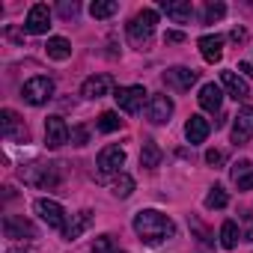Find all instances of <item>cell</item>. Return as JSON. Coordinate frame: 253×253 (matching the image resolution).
Listing matches in <instances>:
<instances>
[{"label": "cell", "instance_id": "obj_28", "mask_svg": "<svg viewBox=\"0 0 253 253\" xmlns=\"http://www.w3.org/2000/svg\"><path fill=\"white\" fill-rule=\"evenodd\" d=\"M119 125H122V119H119V113H113V110H104V113L98 116V131H104V134L116 131Z\"/></svg>", "mask_w": 253, "mask_h": 253}, {"label": "cell", "instance_id": "obj_19", "mask_svg": "<svg viewBox=\"0 0 253 253\" xmlns=\"http://www.w3.org/2000/svg\"><path fill=\"white\" fill-rule=\"evenodd\" d=\"M197 45H200V54H203L206 63H220V57H223V36H203Z\"/></svg>", "mask_w": 253, "mask_h": 253}, {"label": "cell", "instance_id": "obj_37", "mask_svg": "<svg viewBox=\"0 0 253 253\" xmlns=\"http://www.w3.org/2000/svg\"><path fill=\"white\" fill-rule=\"evenodd\" d=\"M238 72L247 75V78H253V66H250V63H238Z\"/></svg>", "mask_w": 253, "mask_h": 253}, {"label": "cell", "instance_id": "obj_33", "mask_svg": "<svg viewBox=\"0 0 253 253\" xmlns=\"http://www.w3.org/2000/svg\"><path fill=\"white\" fill-rule=\"evenodd\" d=\"M247 173H250V161H238V164L232 167V179H235V182H238L241 176H247Z\"/></svg>", "mask_w": 253, "mask_h": 253}, {"label": "cell", "instance_id": "obj_12", "mask_svg": "<svg viewBox=\"0 0 253 253\" xmlns=\"http://www.w3.org/2000/svg\"><path fill=\"white\" fill-rule=\"evenodd\" d=\"M197 78H200V72H194V69H188V66H173V69L164 72V84L173 86V89H179V92L191 89V86L197 84Z\"/></svg>", "mask_w": 253, "mask_h": 253}, {"label": "cell", "instance_id": "obj_9", "mask_svg": "<svg viewBox=\"0 0 253 253\" xmlns=\"http://www.w3.org/2000/svg\"><path fill=\"white\" fill-rule=\"evenodd\" d=\"M69 140H72V131L63 122V116H48L45 119V143H48V149H60Z\"/></svg>", "mask_w": 253, "mask_h": 253}, {"label": "cell", "instance_id": "obj_39", "mask_svg": "<svg viewBox=\"0 0 253 253\" xmlns=\"http://www.w3.org/2000/svg\"><path fill=\"white\" fill-rule=\"evenodd\" d=\"M247 241H253V220H250V226H247Z\"/></svg>", "mask_w": 253, "mask_h": 253}, {"label": "cell", "instance_id": "obj_15", "mask_svg": "<svg viewBox=\"0 0 253 253\" xmlns=\"http://www.w3.org/2000/svg\"><path fill=\"white\" fill-rule=\"evenodd\" d=\"M110 89H113V78H110V75H92V78L84 81L81 95H84V98H101V95H107Z\"/></svg>", "mask_w": 253, "mask_h": 253}, {"label": "cell", "instance_id": "obj_14", "mask_svg": "<svg viewBox=\"0 0 253 253\" xmlns=\"http://www.w3.org/2000/svg\"><path fill=\"white\" fill-rule=\"evenodd\" d=\"M3 235L6 238H36V226L18 214H6L3 217Z\"/></svg>", "mask_w": 253, "mask_h": 253}, {"label": "cell", "instance_id": "obj_18", "mask_svg": "<svg viewBox=\"0 0 253 253\" xmlns=\"http://www.w3.org/2000/svg\"><path fill=\"white\" fill-rule=\"evenodd\" d=\"M209 131H211V125H209V119H206V116H200V113H194V116L185 122V137H188V143H191V146L203 143V140L209 137Z\"/></svg>", "mask_w": 253, "mask_h": 253}, {"label": "cell", "instance_id": "obj_24", "mask_svg": "<svg viewBox=\"0 0 253 253\" xmlns=\"http://www.w3.org/2000/svg\"><path fill=\"white\" fill-rule=\"evenodd\" d=\"M238 223L235 220H223V226H220V244L226 247V250H232L235 244H238Z\"/></svg>", "mask_w": 253, "mask_h": 253}, {"label": "cell", "instance_id": "obj_5", "mask_svg": "<svg viewBox=\"0 0 253 253\" xmlns=\"http://www.w3.org/2000/svg\"><path fill=\"white\" fill-rule=\"evenodd\" d=\"M21 95H24V101L27 104H45L51 95H54V81L51 78H45V75H36V78H30L24 86H21Z\"/></svg>", "mask_w": 253, "mask_h": 253}, {"label": "cell", "instance_id": "obj_26", "mask_svg": "<svg viewBox=\"0 0 253 253\" xmlns=\"http://www.w3.org/2000/svg\"><path fill=\"white\" fill-rule=\"evenodd\" d=\"M116 9H119V3H113V0H95L89 6V15L92 18H110V15H116Z\"/></svg>", "mask_w": 253, "mask_h": 253}, {"label": "cell", "instance_id": "obj_13", "mask_svg": "<svg viewBox=\"0 0 253 253\" xmlns=\"http://www.w3.org/2000/svg\"><path fill=\"white\" fill-rule=\"evenodd\" d=\"M48 27H51V9H48L45 3L30 6L27 21H24V30L33 33V36H42V33H48Z\"/></svg>", "mask_w": 253, "mask_h": 253}, {"label": "cell", "instance_id": "obj_27", "mask_svg": "<svg viewBox=\"0 0 253 253\" xmlns=\"http://www.w3.org/2000/svg\"><path fill=\"white\" fill-rule=\"evenodd\" d=\"M226 203H229V194H226L220 185H214V188L206 194V209H226Z\"/></svg>", "mask_w": 253, "mask_h": 253}, {"label": "cell", "instance_id": "obj_38", "mask_svg": "<svg viewBox=\"0 0 253 253\" xmlns=\"http://www.w3.org/2000/svg\"><path fill=\"white\" fill-rule=\"evenodd\" d=\"M232 42H244V30H241V27L232 30Z\"/></svg>", "mask_w": 253, "mask_h": 253}, {"label": "cell", "instance_id": "obj_32", "mask_svg": "<svg viewBox=\"0 0 253 253\" xmlns=\"http://www.w3.org/2000/svg\"><path fill=\"white\" fill-rule=\"evenodd\" d=\"M57 12H60V15H63V18H75V15H78V12H81V6H78V3H75V0H72V3H69V0H63V3H60V6H57Z\"/></svg>", "mask_w": 253, "mask_h": 253}, {"label": "cell", "instance_id": "obj_10", "mask_svg": "<svg viewBox=\"0 0 253 253\" xmlns=\"http://www.w3.org/2000/svg\"><path fill=\"white\" fill-rule=\"evenodd\" d=\"M170 116H173V101H170V95H164V92L149 95V101H146V119H149L152 125H164Z\"/></svg>", "mask_w": 253, "mask_h": 253}, {"label": "cell", "instance_id": "obj_17", "mask_svg": "<svg viewBox=\"0 0 253 253\" xmlns=\"http://www.w3.org/2000/svg\"><path fill=\"white\" fill-rule=\"evenodd\" d=\"M161 12H167V18H173L176 24H188L194 15L191 0H161Z\"/></svg>", "mask_w": 253, "mask_h": 253}, {"label": "cell", "instance_id": "obj_2", "mask_svg": "<svg viewBox=\"0 0 253 253\" xmlns=\"http://www.w3.org/2000/svg\"><path fill=\"white\" fill-rule=\"evenodd\" d=\"M21 182L30 185V188H57L60 185V170L57 164H42V161H33V164H24L18 170Z\"/></svg>", "mask_w": 253, "mask_h": 253}, {"label": "cell", "instance_id": "obj_40", "mask_svg": "<svg viewBox=\"0 0 253 253\" xmlns=\"http://www.w3.org/2000/svg\"><path fill=\"white\" fill-rule=\"evenodd\" d=\"M9 253H30V250H21V247H12Z\"/></svg>", "mask_w": 253, "mask_h": 253}, {"label": "cell", "instance_id": "obj_20", "mask_svg": "<svg viewBox=\"0 0 253 253\" xmlns=\"http://www.w3.org/2000/svg\"><path fill=\"white\" fill-rule=\"evenodd\" d=\"M220 101H223L220 86L217 84H203V89H200V107L209 110V113H217L220 110Z\"/></svg>", "mask_w": 253, "mask_h": 253}, {"label": "cell", "instance_id": "obj_30", "mask_svg": "<svg viewBox=\"0 0 253 253\" xmlns=\"http://www.w3.org/2000/svg\"><path fill=\"white\" fill-rule=\"evenodd\" d=\"M92 253H113V238L110 235H98L92 241Z\"/></svg>", "mask_w": 253, "mask_h": 253}, {"label": "cell", "instance_id": "obj_16", "mask_svg": "<svg viewBox=\"0 0 253 253\" xmlns=\"http://www.w3.org/2000/svg\"><path fill=\"white\" fill-rule=\"evenodd\" d=\"M220 84H223V89L229 92V98H235V101H244V98L250 95L247 81H244V78H238V75H235V72H229V69H223V72H220Z\"/></svg>", "mask_w": 253, "mask_h": 253}, {"label": "cell", "instance_id": "obj_29", "mask_svg": "<svg viewBox=\"0 0 253 253\" xmlns=\"http://www.w3.org/2000/svg\"><path fill=\"white\" fill-rule=\"evenodd\" d=\"M223 15H226V6H223V3H209L206 12H203V21H206V24H214V21H220Z\"/></svg>", "mask_w": 253, "mask_h": 253}, {"label": "cell", "instance_id": "obj_4", "mask_svg": "<svg viewBox=\"0 0 253 253\" xmlns=\"http://www.w3.org/2000/svg\"><path fill=\"white\" fill-rule=\"evenodd\" d=\"M146 95H149V92H146L140 84H134V86H119L113 98H116V104H119L122 113H131V116H134V113H140V107L149 101Z\"/></svg>", "mask_w": 253, "mask_h": 253}, {"label": "cell", "instance_id": "obj_35", "mask_svg": "<svg viewBox=\"0 0 253 253\" xmlns=\"http://www.w3.org/2000/svg\"><path fill=\"white\" fill-rule=\"evenodd\" d=\"M235 185H238V191H253V170H250L247 176H241Z\"/></svg>", "mask_w": 253, "mask_h": 253}, {"label": "cell", "instance_id": "obj_1", "mask_svg": "<svg viewBox=\"0 0 253 253\" xmlns=\"http://www.w3.org/2000/svg\"><path fill=\"white\" fill-rule=\"evenodd\" d=\"M134 232L140 235L143 244H161L170 235H176V223L155 209H140L134 214Z\"/></svg>", "mask_w": 253, "mask_h": 253}, {"label": "cell", "instance_id": "obj_11", "mask_svg": "<svg viewBox=\"0 0 253 253\" xmlns=\"http://www.w3.org/2000/svg\"><path fill=\"white\" fill-rule=\"evenodd\" d=\"M125 164V149L122 146H104L95 158V167L101 176H110V173H119V167Z\"/></svg>", "mask_w": 253, "mask_h": 253}, {"label": "cell", "instance_id": "obj_31", "mask_svg": "<svg viewBox=\"0 0 253 253\" xmlns=\"http://www.w3.org/2000/svg\"><path fill=\"white\" fill-rule=\"evenodd\" d=\"M72 143H75V146H86V143H89L86 125H75V128H72Z\"/></svg>", "mask_w": 253, "mask_h": 253}, {"label": "cell", "instance_id": "obj_8", "mask_svg": "<svg viewBox=\"0 0 253 253\" xmlns=\"http://www.w3.org/2000/svg\"><path fill=\"white\" fill-rule=\"evenodd\" d=\"M250 137H253V107L244 104V107L232 116V143H235V146H244Z\"/></svg>", "mask_w": 253, "mask_h": 253}, {"label": "cell", "instance_id": "obj_36", "mask_svg": "<svg viewBox=\"0 0 253 253\" xmlns=\"http://www.w3.org/2000/svg\"><path fill=\"white\" fill-rule=\"evenodd\" d=\"M164 42H170V45H176V42H185V33H182V30H167Z\"/></svg>", "mask_w": 253, "mask_h": 253}, {"label": "cell", "instance_id": "obj_6", "mask_svg": "<svg viewBox=\"0 0 253 253\" xmlns=\"http://www.w3.org/2000/svg\"><path fill=\"white\" fill-rule=\"evenodd\" d=\"M33 209H36V214L51 226V229H60V232H66V211H63V206L57 203V200H36L33 203Z\"/></svg>", "mask_w": 253, "mask_h": 253}, {"label": "cell", "instance_id": "obj_25", "mask_svg": "<svg viewBox=\"0 0 253 253\" xmlns=\"http://www.w3.org/2000/svg\"><path fill=\"white\" fill-rule=\"evenodd\" d=\"M113 194H116L119 200L131 197V194H134V179H131L128 173H119V176L113 179Z\"/></svg>", "mask_w": 253, "mask_h": 253}, {"label": "cell", "instance_id": "obj_34", "mask_svg": "<svg viewBox=\"0 0 253 253\" xmlns=\"http://www.w3.org/2000/svg\"><path fill=\"white\" fill-rule=\"evenodd\" d=\"M206 164H211V167H217V164H223V155H220L217 149H209V152H206Z\"/></svg>", "mask_w": 253, "mask_h": 253}, {"label": "cell", "instance_id": "obj_22", "mask_svg": "<svg viewBox=\"0 0 253 253\" xmlns=\"http://www.w3.org/2000/svg\"><path fill=\"white\" fill-rule=\"evenodd\" d=\"M161 161H164L161 146H158V143H152V140H146V143H143V152H140V167L155 170V167H161Z\"/></svg>", "mask_w": 253, "mask_h": 253}, {"label": "cell", "instance_id": "obj_21", "mask_svg": "<svg viewBox=\"0 0 253 253\" xmlns=\"http://www.w3.org/2000/svg\"><path fill=\"white\" fill-rule=\"evenodd\" d=\"M45 54L51 57V60H69L72 57V42L69 39H63V36H51L48 42H45Z\"/></svg>", "mask_w": 253, "mask_h": 253}, {"label": "cell", "instance_id": "obj_3", "mask_svg": "<svg viewBox=\"0 0 253 253\" xmlns=\"http://www.w3.org/2000/svg\"><path fill=\"white\" fill-rule=\"evenodd\" d=\"M155 24H158V12L155 9H140L131 21H128V39L134 45H146L155 33Z\"/></svg>", "mask_w": 253, "mask_h": 253}, {"label": "cell", "instance_id": "obj_23", "mask_svg": "<svg viewBox=\"0 0 253 253\" xmlns=\"http://www.w3.org/2000/svg\"><path fill=\"white\" fill-rule=\"evenodd\" d=\"M89 223H92V211H78V214H75V220L66 226V232H63V235H66L69 241H75V238L89 226Z\"/></svg>", "mask_w": 253, "mask_h": 253}, {"label": "cell", "instance_id": "obj_7", "mask_svg": "<svg viewBox=\"0 0 253 253\" xmlns=\"http://www.w3.org/2000/svg\"><path fill=\"white\" fill-rule=\"evenodd\" d=\"M0 131H3V137L12 140V143H24L27 140V125H24V119L15 110H9V107L0 113Z\"/></svg>", "mask_w": 253, "mask_h": 253}]
</instances>
